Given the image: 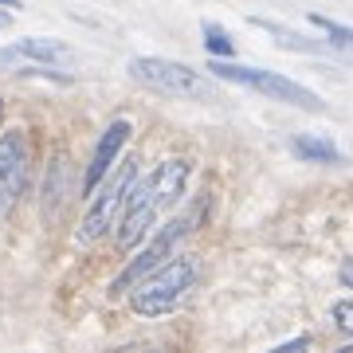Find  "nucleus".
Segmentation results:
<instances>
[{"label": "nucleus", "mask_w": 353, "mask_h": 353, "mask_svg": "<svg viewBox=\"0 0 353 353\" xmlns=\"http://www.w3.org/2000/svg\"><path fill=\"white\" fill-rule=\"evenodd\" d=\"M185 181H189V161H161L153 169L150 176H141L130 185L126 192V204H122V224H118V248L130 252V248H138L141 236L150 232L153 216L165 212V208H173L176 196L185 192Z\"/></svg>", "instance_id": "1"}, {"label": "nucleus", "mask_w": 353, "mask_h": 353, "mask_svg": "<svg viewBox=\"0 0 353 353\" xmlns=\"http://www.w3.org/2000/svg\"><path fill=\"white\" fill-rule=\"evenodd\" d=\"M192 279H196V263H192V259H173V255H169L161 267H153L150 275H141L138 283L126 287L130 290V306H134L141 318H161L192 290Z\"/></svg>", "instance_id": "2"}, {"label": "nucleus", "mask_w": 353, "mask_h": 353, "mask_svg": "<svg viewBox=\"0 0 353 353\" xmlns=\"http://www.w3.org/2000/svg\"><path fill=\"white\" fill-rule=\"evenodd\" d=\"M130 75L138 79L141 87L157 90V94H169V99H192V102L216 99L212 79H204L201 71H192L185 63L161 59V55H138V59H130Z\"/></svg>", "instance_id": "3"}, {"label": "nucleus", "mask_w": 353, "mask_h": 353, "mask_svg": "<svg viewBox=\"0 0 353 353\" xmlns=\"http://www.w3.org/2000/svg\"><path fill=\"white\" fill-rule=\"evenodd\" d=\"M138 173H141L138 157H126V161L110 165V173L99 181L102 189H94V201H90L87 216H83V224H79V243H94V240H102V236L110 232L114 216L122 212L126 192H130V185L138 181Z\"/></svg>", "instance_id": "4"}, {"label": "nucleus", "mask_w": 353, "mask_h": 353, "mask_svg": "<svg viewBox=\"0 0 353 353\" xmlns=\"http://www.w3.org/2000/svg\"><path fill=\"white\" fill-rule=\"evenodd\" d=\"M208 71H212L216 79H228V83H243V87L259 90V94H267V99L275 102H287V106H299V110H310L318 114L322 110V99H318L310 87H303V83H294V79L287 75H275V71H259V67H240V63H208Z\"/></svg>", "instance_id": "5"}, {"label": "nucleus", "mask_w": 353, "mask_h": 353, "mask_svg": "<svg viewBox=\"0 0 353 353\" xmlns=\"http://www.w3.org/2000/svg\"><path fill=\"white\" fill-rule=\"evenodd\" d=\"M28 185V138L24 130L0 134V216L12 212Z\"/></svg>", "instance_id": "6"}, {"label": "nucleus", "mask_w": 353, "mask_h": 353, "mask_svg": "<svg viewBox=\"0 0 353 353\" xmlns=\"http://www.w3.org/2000/svg\"><path fill=\"white\" fill-rule=\"evenodd\" d=\"M185 232H189V220H169V224H165L161 232H157V236H153V240L138 252V259H134V263H130L122 275L114 279L110 290H126L130 283H138L141 275H150L153 267H161L165 259L173 255V248L181 243V236H185Z\"/></svg>", "instance_id": "7"}, {"label": "nucleus", "mask_w": 353, "mask_h": 353, "mask_svg": "<svg viewBox=\"0 0 353 353\" xmlns=\"http://www.w3.org/2000/svg\"><path fill=\"white\" fill-rule=\"evenodd\" d=\"M126 138H130V122H126V118H118V122L106 126V134L99 138V145H94V153H90L87 173H83V192H87V196L99 189L102 176L110 173V165L118 161V150L126 145Z\"/></svg>", "instance_id": "8"}, {"label": "nucleus", "mask_w": 353, "mask_h": 353, "mask_svg": "<svg viewBox=\"0 0 353 353\" xmlns=\"http://www.w3.org/2000/svg\"><path fill=\"white\" fill-rule=\"evenodd\" d=\"M67 192H71V161L59 153L48 169V181H43V220L48 224L59 220V212H63V204H67Z\"/></svg>", "instance_id": "9"}, {"label": "nucleus", "mask_w": 353, "mask_h": 353, "mask_svg": "<svg viewBox=\"0 0 353 353\" xmlns=\"http://www.w3.org/2000/svg\"><path fill=\"white\" fill-rule=\"evenodd\" d=\"M8 55L16 59H36V63H71V48L59 43V39H43V36H28V39H16Z\"/></svg>", "instance_id": "10"}, {"label": "nucleus", "mask_w": 353, "mask_h": 353, "mask_svg": "<svg viewBox=\"0 0 353 353\" xmlns=\"http://www.w3.org/2000/svg\"><path fill=\"white\" fill-rule=\"evenodd\" d=\"M290 153L299 161H310V165H341V150L326 138H314V134H299L290 141Z\"/></svg>", "instance_id": "11"}, {"label": "nucleus", "mask_w": 353, "mask_h": 353, "mask_svg": "<svg viewBox=\"0 0 353 353\" xmlns=\"http://www.w3.org/2000/svg\"><path fill=\"white\" fill-rule=\"evenodd\" d=\"M252 24H255V28H263L267 36H275V43H279V48H287V51H306V55H322V51H330V43L306 39V36H299V32H290V28H283V24L259 20V16H252Z\"/></svg>", "instance_id": "12"}, {"label": "nucleus", "mask_w": 353, "mask_h": 353, "mask_svg": "<svg viewBox=\"0 0 353 353\" xmlns=\"http://www.w3.org/2000/svg\"><path fill=\"white\" fill-rule=\"evenodd\" d=\"M201 36H204V48L212 51L216 59H224V55H236V39L228 36V28L212 24V20H204V24H201Z\"/></svg>", "instance_id": "13"}, {"label": "nucleus", "mask_w": 353, "mask_h": 353, "mask_svg": "<svg viewBox=\"0 0 353 353\" xmlns=\"http://www.w3.org/2000/svg\"><path fill=\"white\" fill-rule=\"evenodd\" d=\"M310 24L326 32L330 48H353V28L338 24V20H330V16H322V12H310Z\"/></svg>", "instance_id": "14"}, {"label": "nucleus", "mask_w": 353, "mask_h": 353, "mask_svg": "<svg viewBox=\"0 0 353 353\" xmlns=\"http://www.w3.org/2000/svg\"><path fill=\"white\" fill-rule=\"evenodd\" d=\"M334 322L341 334H353V303H334Z\"/></svg>", "instance_id": "15"}, {"label": "nucleus", "mask_w": 353, "mask_h": 353, "mask_svg": "<svg viewBox=\"0 0 353 353\" xmlns=\"http://www.w3.org/2000/svg\"><path fill=\"white\" fill-rule=\"evenodd\" d=\"M338 279H341V287H350V290H353V259H341Z\"/></svg>", "instance_id": "16"}, {"label": "nucleus", "mask_w": 353, "mask_h": 353, "mask_svg": "<svg viewBox=\"0 0 353 353\" xmlns=\"http://www.w3.org/2000/svg\"><path fill=\"white\" fill-rule=\"evenodd\" d=\"M306 345H310V338H294V341H287L283 350H306Z\"/></svg>", "instance_id": "17"}, {"label": "nucleus", "mask_w": 353, "mask_h": 353, "mask_svg": "<svg viewBox=\"0 0 353 353\" xmlns=\"http://www.w3.org/2000/svg\"><path fill=\"white\" fill-rule=\"evenodd\" d=\"M8 20H12V8H4V12H0V28L8 24Z\"/></svg>", "instance_id": "18"}, {"label": "nucleus", "mask_w": 353, "mask_h": 353, "mask_svg": "<svg viewBox=\"0 0 353 353\" xmlns=\"http://www.w3.org/2000/svg\"><path fill=\"white\" fill-rule=\"evenodd\" d=\"M0 8H20V0H0Z\"/></svg>", "instance_id": "19"}, {"label": "nucleus", "mask_w": 353, "mask_h": 353, "mask_svg": "<svg viewBox=\"0 0 353 353\" xmlns=\"http://www.w3.org/2000/svg\"><path fill=\"white\" fill-rule=\"evenodd\" d=\"M0 118H4V99H0Z\"/></svg>", "instance_id": "20"}]
</instances>
